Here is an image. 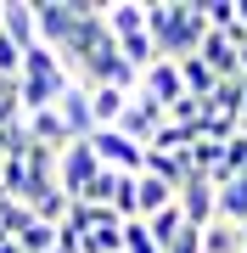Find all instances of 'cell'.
I'll return each instance as SVG.
<instances>
[{
    "label": "cell",
    "mask_w": 247,
    "mask_h": 253,
    "mask_svg": "<svg viewBox=\"0 0 247 253\" xmlns=\"http://www.w3.org/2000/svg\"><path fill=\"white\" fill-rule=\"evenodd\" d=\"M146 34H152L157 56L185 62L208 40V17H202V6H185V0H157V6H146Z\"/></svg>",
    "instance_id": "obj_1"
},
{
    "label": "cell",
    "mask_w": 247,
    "mask_h": 253,
    "mask_svg": "<svg viewBox=\"0 0 247 253\" xmlns=\"http://www.w3.org/2000/svg\"><path fill=\"white\" fill-rule=\"evenodd\" d=\"M68 90H73V79H68L62 56H56L51 45H34V51L23 56V73H17V101H23V118H28V113L56 107Z\"/></svg>",
    "instance_id": "obj_2"
},
{
    "label": "cell",
    "mask_w": 247,
    "mask_h": 253,
    "mask_svg": "<svg viewBox=\"0 0 247 253\" xmlns=\"http://www.w3.org/2000/svg\"><path fill=\"white\" fill-rule=\"evenodd\" d=\"M96 174H101V163H96V152H90V141H73V146L56 152V191H62L68 203H79L84 186H90Z\"/></svg>",
    "instance_id": "obj_3"
},
{
    "label": "cell",
    "mask_w": 247,
    "mask_h": 253,
    "mask_svg": "<svg viewBox=\"0 0 247 253\" xmlns=\"http://www.w3.org/2000/svg\"><path fill=\"white\" fill-rule=\"evenodd\" d=\"M90 141V152L101 169H112V174H141L146 169V146H135L129 135H118V129H96V135H84Z\"/></svg>",
    "instance_id": "obj_4"
},
{
    "label": "cell",
    "mask_w": 247,
    "mask_h": 253,
    "mask_svg": "<svg viewBox=\"0 0 247 253\" xmlns=\"http://www.w3.org/2000/svg\"><path fill=\"white\" fill-rule=\"evenodd\" d=\"M135 90L146 96V101H157L163 107V118H169V107L174 101H185V79H180V62H169V56H157V62L135 79Z\"/></svg>",
    "instance_id": "obj_5"
},
{
    "label": "cell",
    "mask_w": 247,
    "mask_h": 253,
    "mask_svg": "<svg viewBox=\"0 0 247 253\" xmlns=\"http://www.w3.org/2000/svg\"><path fill=\"white\" fill-rule=\"evenodd\" d=\"M112 129H118V135H129L135 146H152V135L163 129V107H157V101H146V96L135 90V96H129V107H124V118H118Z\"/></svg>",
    "instance_id": "obj_6"
},
{
    "label": "cell",
    "mask_w": 247,
    "mask_h": 253,
    "mask_svg": "<svg viewBox=\"0 0 247 253\" xmlns=\"http://www.w3.org/2000/svg\"><path fill=\"white\" fill-rule=\"evenodd\" d=\"M174 203H180L185 225H197V231H202V225L213 219V208H219V191H213V180H208V174H191V180L174 191Z\"/></svg>",
    "instance_id": "obj_7"
},
{
    "label": "cell",
    "mask_w": 247,
    "mask_h": 253,
    "mask_svg": "<svg viewBox=\"0 0 247 253\" xmlns=\"http://www.w3.org/2000/svg\"><path fill=\"white\" fill-rule=\"evenodd\" d=\"M0 34L11 40L23 56L39 45V23H34V6L28 0H0Z\"/></svg>",
    "instance_id": "obj_8"
},
{
    "label": "cell",
    "mask_w": 247,
    "mask_h": 253,
    "mask_svg": "<svg viewBox=\"0 0 247 253\" xmlns=\"http://www.w3.org/2000/svg\"><path fill=\"white\" fill-rule=\"evenodd\" d=\"M101 23H107L112 40H135V34H146V6L141 0H112V6H101Z\"/></svg>",
    "instance_id": "obj_9"
},
{
    "label": "cell",
    "mask_w": 247,
    "mask_h": 253,
    "mask_svg": "<svg viewBox=\"0 0 247 253\" xmlns=\"http://www.w3.org/2000/svg\"><path fill=\"white\" fill-rule=\"evenodd\" d=\"M197 56L208 62V73H213V79H242V62H236V40H230V34H208Z\"/></svg>",
    "instance_id": "obj_10"
},
{
    "label": "cell",
    "mask_w": 247,
    "mask_h": 253,
    "mask_svg": "<svg viewBox=\"0 0 247 253\" xmlns=\"http://www.w3.org/2000/svg\"><path fill=\"white\" fill-rule=\"evenodd\" d=\"M56 113H62V124H68V135L84 141V135H96V118H90V90H68L62 101H56Z\"/></svg>",
    "instance_id": "obj_11"
},
{
    "label": "cell",
    "mask_w": 247,
    "mask_h": 253,
    "mask_svg": "<svg viewBox=\"0 0 247 253\" xmlns=\"http://www.w3.org/2000/svg\"><path fill=\"white\" fill-rule=\"evenodd\" d=\"M129 96L135 90H118V84H96L90 90V118H96V129H112L124 118V107H129Z\"/></svg>",
    "instance_id": "obj_12"
},
{
    "label": "cell",
    "mask_w": 247,
    "mask_h": 253,
    "mask_svg": "<svg viewBox=\"0 0 247 253\" xmlns=\"http://www.w3.org/2000/svg\"><path fill=\"white\" fill-rule=\"evenodd\" d=\"M174 203V186H163L157 174H135V219H152Z\"/></svg>",
    "instance_id": "obj_13"
},
{
    "label": "cell",
    "mask_w": 247,
    "mask_h": 253,
    "mask_svg": "<svg viewBox=\"0 0 247 253\" xmlns=\"http://www.w3.org/2000/svg\"><path fill=\"white\" fill-rule=\"evenodd\" d=\"M202 253H247V231L230 219H208L202 225Z\"/></svg>",
    "instance_id": "obj_14"
},
{
    "label": "cell",
    "mask_w": 247,
    "mask_h": 253,
    "mask_svg": "<svg viewBox=\"0 0 247 253\" xmlns=\"http://www.w3.org/2000/svg\"><path fill=\"white\" fill-rule=\"evenodd\" d=\"M17 242V253H56V225H45V219H28V225L11 236Z\"/></svg>",
    "instance_id": "obj_15"
},
{
    "label": "cell",
    "mask_w": 247,
    "mask_h": 253,
    "mask_svg": "<svg viewBox=\"0 0 247 253\" xmlns=\"http://www.w3.org/2000/svg\"><path fill=\"white\" fill-rule=\"evenodd\" d=\"M180 79H185V96H197V101H208L213 84H219V79L208 73V62H202V56H185V62H180Z\"/></svg>",
    "instance_id": "obj_16"
},
{
    "label": "cell",
    "mask_w": 247,
    "mask_h": 253,
    "mask_svg": "<svg viewBox=\"0 0 247 253\" xmlns=\"http://www.w3.org/2000/svg\"><path fill=\"white\" fill-rule=\"evenodd\" d=\"M146 231H152V242L169 253V242H174V236L185 231V214H180V203H169L163 214H152V219H146Z\"/></svg>",
    "instance_id": "obj_17"
},
{
    "label": "cell",
    "mask_w": 247,
    "mask_h": 253,
    "mask_svg": "<svg viewBox=\"0 0 247 253\" xmlns=\"http://www.w3.org/2000/svg\"><path fill=\"white\" fill-rule=\"evenodd\" d=\"M124 253H163V248L152 242L146 219H124Z\"/></svg>",
    "instance_id": "obj_18"
},
{
    "label": "cell",
    "mask_w": 247,
    "mask_h": 253,
    "mask_svg": "<svg viewBox=\"0 0 247 253\" xmlns=\"http://www.w3.org/2000/svg\"><path fill=\"white\" fill-rule=\"evenodd\" d=\"M236 62H242V79H247V40H236Z\"/></svg>",
    "instance_id": "obj_19"
},
{
    "label": "cell",
    "mask_w": 247,
    "mask_h": 253,
    "mask_svg": "<svg viewBox=\"0 0 247 253\" xmlns=\"http://www.w3.org/2000/svg\"><path fill=\"white\" fill-rule=\"evenodd\" d=\"M242 118H247V101H242Z\"/></svg>",
    "instance_id": "obj_20"
},
{
    "label": "cell",
    "mask_w": 247,
    "mask_h": 253,
    "mask_svg": "<svg viewBox=\"0 0 247 253\" xmlns=\"http://www.w3.org/2000/svg\"><path fill=\"white\" fill-rule=\"evenodd\" d=\"M242 231H247V225H242Z\"/></svg>",
    "instance_id": "obj_21"
}]
</instances>
